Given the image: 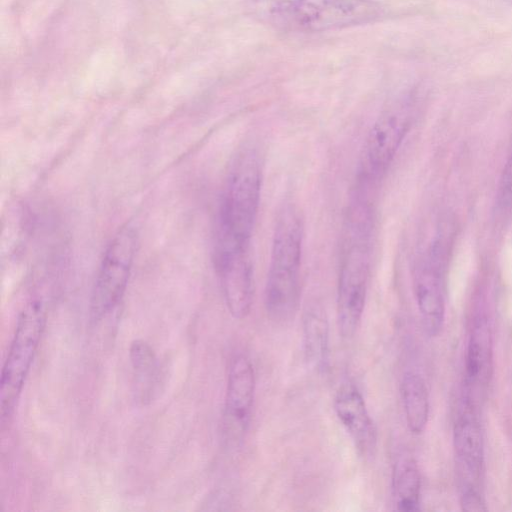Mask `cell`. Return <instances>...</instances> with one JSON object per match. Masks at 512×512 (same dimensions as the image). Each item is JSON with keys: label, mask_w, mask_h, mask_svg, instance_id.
Here are the masks:
<instances>
[{"label": "cell", "mask_w": 512, "mask_h": 512, "mask_svg": "<svg viewBox=\"0 0 512 512\" xmlns=\"http://www.w3.org/2000/svg\"><path fill=\"white\" fill-rule=\"evenodd\" d=\"M248 14L285 33H320L379 22L387 15L378 0H246Z\"/></svg>", "instance_id": "cell-1"}, {"label": "cell", "mask_w": 512, "mask_h": 512, "mask_svg": "<svg viewBox=\"0 0 512 512\" xmlns=\"http://www.w3.org/2000/svg\"><path fill=\"white\" fill-rule=\"evenodd\" d=\"M304 219L293 204L282 207L276 218L264 292L265 309L277 323L295 314L301 293Z\"/></svg>", "instance_id": "cell-2"}, {"label": "cell", "mask_w": 512, "mask_h": 512, "mask_svg": "<svg viewBox=\"0 0 512 512\" xmlns=\"http://www.w3.org/2000/svg\"><path fill=\"white\" fill-rule=\"evenodd\" d=\"M371 213L352 207L344 229L337 288V319L343 338H351L362 319L371 270Z\"/></svg>", "instance_id": "cell-3"}, {"label": "cell", "mask_w": 512, "mask_h": 512, "mask_svg": "<svg viewBox=\"0 0 512 512\" xmlns=\"http://www.w3.org/2000/svg\"><path fill=\"white\" fill-rule=\"evenodd\" d=\"M263 161L254 145L243 146L234 157L220 205L216 241L250 243L261 197Z\"/></svg>", "instance_id": "cell-4"}, {"label": "cell", "mask_w": 512, "mask_h": 512, "mask_svg": "<svg viewBox=\"0 0 512 512\" xmlns=\"http://www.w3.org/2000/svg\"><path fill=\"white\" fill-rule=\"evenodd\" d=\"M46 304L40 298L30 299L22 308L16 323L0 381L1 421L8 420L17 405L46 324Z\"/></svg>", "instance_id": "cell-5"}, {"label": "cell", "mask_w": 512, "mask_h": 512, "mask_svg": "<svg viewBox=\"0 0 512 512\" xmlns=\"http://www.w3.org/2000/svg\"><path fill=\"white\" fill-rule=\"evenodd\" d=\"M138 235L134 226H122L109 242L96 275L90 299V317L98 322L122 300L129 282Z\"/></svg>", "instance_id": "cell-6"}, {"label": "cell", "mask_w": 512, "mask_h": 512, "mask_svg": "<svg viewBox=\"0 0 512 512\" xmlns=\"http://www.w3.org/2000/svg\"><path fill=\"white\" fill-rule=\"evenodd\" d=\"M414 98L402 95L384 108L372 124L365 143L368 178H379L388 169L412 124Z\"/></svg>", "instance_id": "cell-7"}, {"label": "cell", "mask_w": 512, "mask_h": 512, "mask_svg": "<svg viewBox=\"0 0 512 512\" xmlns=\"http://www.w3.org/2000/svg\"><path fill=\"white\" fill-rule=\"evenodd\" d=\"M448 249L435 240L415 267L413 288L421 323L429 336L437 335L444 322V273Z\"/></svg>", "instance_id": "cell-8"}, {"label": "cell", "mask_w": 512, "mask_h": 512, "mask_svg": "<svg viewBox=\"0 0 512 512\" xmlns=\"http://www.w3.org/2000/svg\"><path fill=\"white\" fill-rule=\"evenodd\" d=\"M214 262L229 313L235 319H244L251 311L254 297L250 244L215 248Z\"/></svg>", "instance_id": "cell-9"}, {"label": "cell", "mask_w": 512, "mask_h": 512, "mask_svg": "<svg viewBox=\"0 0 512 512\" xmlns=\"http://www.w3.org/2000/svg\"><path fill=\"white\" fill-rule=\"evenodd\" d=\"M256 390L253 364L245 354L235 355L229 365L223 409V434L227 443L242 440L251 420Z\"/></svg>", "instance_id": "cell-10"}, {"label": "cell", "mask_w": 512, "mask_h": 512, "mask_svg": "<svg viewBox=\"0 0 512 512\" xmlns=\"http://www.w3.org/2000/svg\"><path fill=\"white\" fill-rule=\"evenodd\" d=\"M475 403L464 397L456 416L453 441L462 491L478 489L483 470V438L475 412Z\"/></svg>", "instance_id": "cell-11"}, {"label": "cell", "mask_w": 512, "mask_h": 512, "mask_svg": "<svg viewBox=\"0 0 512 512\" xmlns=\"http://www.w3.org/2000/svg\"><path fill=\"white\" fill-rule=\"evenodd\" d=\"M333 407L359 454L372 455L377 443L376 428L358 388L350 383L341 385L335 393Z\"/></svg>", "instance_id": "cell-12"}, {"label": "cell", "mask_w": 512, "mask_h": 512, "mask_svg": "<svg viewBox=\"0 0 512 512\" xmlns=\"http://www.w3.org/2000/svg\"><path fill=\"white\" fill-rule=\"evenodd\" d=\"M492 334L485 317L475 320L471 329L465 362V383L468 399L475 403V392H482L489 383L493 362Z\"/></svg>", "instance_id": "cell-13"}, {"label": "cell", "mask_w": 512, "mask_h": 512, "mask_svg": "<svg viewBox=\"0 0 512 512\" xmlns=\"http://www.w3.org/2000/svg\"><path fill=\"white\" fill-rule=\"evenodd\" d=\"M303 347L308 364L324 372L330 361L329 325L325 311L309 308L303 317Z\"/></svg>", "instance_id": "cell-14"}, {"label": "cell", "mask_w": 512, "mask_h": 512, "mask_svg": "<svg viewBox=\"0 0 512 512\" xmlns=\"http://www.w3.org/2000/svg\"><path fill=\"white\" fill-rule=\"evenodd\" d=\"M129 358L135 398L146 404L152 400L159 381L157 357L147 342L135 340L131 343Z\"/></svg>", "instance_id": "cell-15"}, {"label": "cell", "mask_w": 512, "mask_h": 512, "mask_svg": "<svg viewBox=\"0 0 512 512\" xmlns=\"http://www.w3.org/2000/svg\"><path fill=\"white\" fill-rule=\"evenodd\" d=\"M392 497L399 511H416L420 505L421 478L415 460L400 454L392 469Z\"/></svg>", "instance_id": "cell-16"}, {"label": "cell", "mask_w": 512, "mask_h": 512, "mask_svg": "<svg viewBox=\"0 0 512 512\" xmlns=\"http://www.w3.org/2000/svg\"><path fill=\"white\" fill-rule=\"evenodd\" d=\"M400 392L407 427L411 433L421 434L429 418V396L424 379L415 371L405 372Z\"/></svg>", "instance_id": "cell-17"}, {"label": "cell", "mask_w": 512, "mask_h": 512, "mask_svg": "<svg viewBox=\"0 0 512 512\" xmlns=\"http://www.w3.org/2000/svg\"><path fill=\"white\" fill-rule=\"evenodd\" d=\"M496 208L502 215L512 212V147L500 177L496 194Z\"/></svg>", "instance_id": "cell-18"}, {"label": "cell", "mask_w": 512, "mask_h": 512, "mask_svg": "<svg viewBox=\"0 0 512 512\" xmlns=\"http://www.w3.org/2000/svg\"><path fill=\"white\" fill-rule=\"evenodd\" d=\"M460 504L462 509L468 512H478L487 510L479 489L463 490L460 497Z\"/></svg>", "instance_id": "cell-19"}]
</instances>
